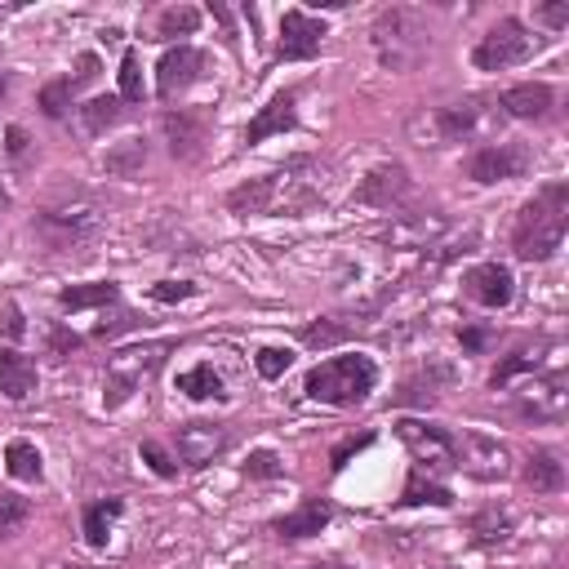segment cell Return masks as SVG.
I'll list each match as a JSON object with an SVG mask.
<instances>
[{
  "instance_id": "1",
  "label": "cell",
  "mask_w": 569,
  "mask_h": 569,
  "mask_svg": "<svg viewBox=\"0 0 569 569\" xmlns=\"http://www.w3.org/2000/svg\"><path fill=\"white\" fill-rule=\"evenodd\" d=\"M565 227H569V187L565 182H547L516 218L511 227V249L516 258L525 262H547L560 240H565Z\"/></svg>"
},
{
  "instance_id": "2",
  "label": "cell",
  "mask_w": 569,
  "mask_h": 569,
  "mask_svg": "<svg viewBox=\"0 0 569 569\" xmlns=\"http://www.w3.org/2000/svg\"><path fill=\"white\" fill-rule=\"evenodd\" d=\"M373 387H378V369H373L369 356H329V360H320V365L307 373V382H302V391H307L311 400L338 405V409L365 405Z\"/></svg>"
},
{
  "instance_id": "3",
  "label": "cell",
  "mask_w": 569,
  "mask_h": 569,
  "mask_svg": "<svg viewBox=\"0 0 569 569\" xmlns=\"http://www.w3.org/2000/svg\"><path fill=\"white\" fill-rule=\"evenodd\" d=\"M373 44H378V58H382L391 71L409 67V62L427 49L422 13H418V9H405V4L382 9V13H378V22H373Z\"/></svg>"
},
{
  "instance_id": "4",
  "label": "cell",
  "mask_w": 569,
  "mask_h": 569,
  "mask_svg": "<svg viewBox=\"0 0 569 569\" xmlns=\"http://www.w3.org/2000/svg\"><path fill=\"white\" fill-rule=\"evenodd\" d=\"M538 44H542V40L529 36V27H525L520 18H502V22H493V27L476 40L471 62H476V71H507V67H516V62H529Z\"/></svg>"
},
{
  "instance_id": "5",
  "label": "cell",
  "mask_w": 569,
  "mask_h": 569,
  "mask_svg": "<svg viewBox=\"0 0 569 569\" xmlns=\"http://www.w3.org/2000/svg\"><path fill=\"white\" fill-rule=\"evenodd\" d=\"M98 227H102V209H98L89 196H71V200L44 204V209L36 213V231H40L53 249L80 244V240H89Z\"/></svg>"
},
{
  "instance_id": "6",
  "label": "cell",
  "mask_w": 569,
  "mask_h": 569,
  "mask_svg": "<svg viewBox=\"0 0 569 569\" xmlns=\"http://www.w3.org/2000/svg\"><path fill=\"white\" fill-rule=\"evenodd\" d=\"M173 351V342L169 338H160V342H142V347H120L111 360H107V378H111V405H120V400H129V391L142 382V378H151L160 365H164V356Z\"/></svg>"
},
{
  "instance_id": "7",
  "label": "cell",
  "mask_w": 569,
  "mask_h": 569,
  "mask_svg": "<svg viewBox=\"0 0 569 569\" xmlns=\"http://www.w3.org/2000/svg\"><path fill=\"white\" fill-rule=\"evenodd\" d=\"M453 467H462L476 480H507L511 453L502 440H493L485 431H462V436H453Z\"/></svg>"
},
{
  "instance_id": "8",
  "label": "cell",
  "mask_w": 569,
  "mask_h": 569,
  "mask_svg": "<svg viewBox=\"0 0 569 569\" xmlns=\"http://www.w3.org/2000/svg\"><path fill=\"white\" fill-rule=\"evenodd\" d=\"M396 436L405 440V449L413 453V471H440L453 467V431L436 427V422H418V418H400Z\"/></svg>"
},
{
  "instance_id": "9",
  "label": "cell",
  "mask_w": 569,
  "mask_h": 569,
  "mask_svg": "<svg viewBox=\"0 0 569 569\" xmlns=\"http://www.w3.org/2000/svg\"><path fill=\"white\" fill-rule=\"evenodd\" d=\"M565 409H569V378L560 369L533 373L516 396V413L529 422H556V418H565Z\"/></svg>"
},
{
  "instance_id": "10",
  "label": "cell",
  "mask_w": 569,
  "mask_h": 569,
  "mask_svg": "<svg viewBox=\"0 0 569 569\" xmlns=\"http://www.w3.org/2000/svg\"><path fill=\"white\" fill-rule=\"evenodd\" d=\"M529 164H533V156L525 142H489L467 156V178L471 182H507V178H520Z\"/></svg>"
},
{
  "instance_id": "11",
  "label": "cell",
  "mask_w": 569,
  "mask_h": 569,
  "mask_svg": "<svg viewBox=\"0 0 569 569\" xmlns=\"http://www.w3.org/2000/svg\"><path fill=\"white\" fill-rule=\"evenodd\" d=\"M325 44V22L311 18L307 9H284L280 18V40H276V58L280 62H307L316 58Z\"/></svg>"
},
{
  "instance_id": "12",
  "label": "cell",
  "mask_w": 569,
  "mask_h": 569,
  "mask_svg": "<svg viewBox=\"0 0 569 569\" xmlns=\"http://www.w3.org/2000/svg\"><path fill=\"white\" fill-rule=\"evenodd\" d=\"M173 440H178V453H182L187 467H209V462L231 445V431H227V422L196 418V422H182V427L173 431Z\"/></svg>"
},
{
  "instance_id": "13",
  "label": "cell",
  "mask_w": 569,
  "mask_h": 569,
  "mask_svg": "<svg viewBox=\"0 0 569 569\" xmlns=\"http://www.w3.org/2000/svg\"><path fill=\"white\" fill-rule=\"evenodd\" d=\"M462 289H467V298H471V302H480V307L498 311V307H507V302H511L516 280H511V271H507L502 262H480V267H471V271L462 276Z\"/></svg>"
},
{
  "instance_id": "14",
  "label": "cell",
  "mask_w": 569,
  "mask_h": 569,
  "mask_svg": "<svg viewBox=\"0 0 569 569\" xmlns=\"http://www.w3.org/2000/svg\"><path fill=\"white\" fill-rule=\"evenodd\" d=\"M200 67H204V53H200V49H191V44L169 49V53L160 58V67H156V93H160V98H178L187 84H196Z\"/></svg>"
},
{
  "instance_id": "15",
  "label": "cell",
  "mask_w": 569,
  "mask_h": 569,
  "mask_svg": "<svg viewBox=\"0 0 569 569\" xmlns=\"http://www.w3.org/2000/svg\"><path fill=\"white\" fill-rule=\"evenodd\" d=\"M160 129H164V142H169V151H173L178 160H196V156L204 151L209 129H204L200 116H191V111H164V116H160Z\"/></svg>"
},
{
  "instance_id": "16",
  "label": "cell",
  "mask_w": 569,
  "mask_h": 569,
  "mask_svg": "<svg viewBox=\"0 0 569 569\" xmlns=\"http://www.w3.org/2000/svg\"><path fill=\"white\" fill-rule=\"evenodd\" d=\"M405 196H409V173H405V164H378V169L356 187V200L378 204V209H391V204H400Z\"/></svg>"
},
{
  "instance_id": "17",
  "label": "cell",
  "mask_w": 569,
  "mask_h": 569,
  "mask_svg": "<svg viewBox=\"0 0 569 569\" xmlns=\"http://www.w3.org/2000/svg\"><path fill=\"white\" fill-rule=\"evenodd\" d=\"M329 516H333V507H329L325 498H307L302 507H293L289 516H280L271 529H276V538H284V542H298V538H311V533H320V529L329 525Z\"/></svg>"
},
{
  "instance_id": "18",
  "label": "cell",
  "mask_w": 569,
  "mask_h": 569,
  "mask_svg": "<svg viewBox=\"0 0 569 569\" xmlns=\"http://www.w3.org/2000/svg\"><path fill=\"white\" fill-rule=\"evenodd\" d=\"M551 84H542V80H529V84H511V89H502V111L507 116H516V120H542L547 111H551Z\"/></svg>"
},
{
  "instance_id": "19",
  "label": "cell",
  "mask_w": 569,
  "mask_h": 569,
  "mask_svg": "<svg viewBox=\"0 0 569 569\" xmlns=\"http://www.w3.org/2000/svg\"><path fill=\"white\" fill-rule=\"evenodd\" d=\"M293 120H298V111H293V89H284V93H276V98L249 120L244 142L253 147V142H262V138H271V133H284V129H293Z\"/></svg>"
},
{
  "instance_id": "20",
  "label": "cell",
  "mask_w": 569,
  "mask_h": 569,
  "mask_svg": "<svg viewBox=\"0 0 569 569\" xmlns=\"http://www.w3.org/2000/svg\"><path fill=\"white\" fill-rule=\"evenodd\" d=\"M36 382H40L36 365H31L27 356H18L13 347H0V391H4L9 400H27V396L36 391Z\"/></svg>"
},
{
  "instance_id": "21",
  "label": "cell",
  "mask_w": 569,
  "mask_h": 569,
  "mask_svg": "<svg viewBox=\"0 0 569 569\" xmlns=\"http://www.w3.org/2000/svg\"><path fill=\"white\" fill-rule=\"evenodd\" d=\"M440 231H445V218H440V213H418V218H400V222H391V227L382 231V240L427 249V244H431Z\"/></svg>"
},
{
  "instance_id": "22",
  "label": "cell",
  "mask_w": 569,
  "mask_h": 569,
  "mask_svg": "<svg viewBox=\"0 0 569 569\" xmlns=\"http://www.w3.org/2000/svg\"><path fill=\"white\" fill-rule=\"evenodd\" d=\"M525 485L533 493H560L565 489V462L551 449H533L525 458Z\"/></svg>"
},
{
  "instance_id": "23",
  "label": "cell",
  "mask_w": 569,
  "mask_h": 569,
  "mask_svg": "<svg viewBox=\"0 0 569 569\" xmlns=\"http://www.w3.org/2000/svg\"><path fill=\"white\" fill-rule=\"evenodd\" d=\"M4 471H9L13 480H27V485H36V480L44 476L40 449H36L31 440H9V445H4Z\"/></svg>"
},
{
  "instance_id": "24",
  "label": "cell",
  "mask_w": 569,
  "mask_h": 569,
  "mask_svg": "<svg viewBox=\"0 0 569 569\" xmlns=\"http://www.w3.org/2000/svg\"><path fill=\"white\" fill-rule=\"evenodd\" d=\"M405 507H449L453 502V493H449V485H440L436 476H427V471H409V480H405V498H400Z\"/></svg>"
},
{
  "instance_id": "25",
  "label": "cell",
  "mask_w": 569,
  "mask_h": 569,
  "mask_svg": "<svg viewBox=\"0 0 569 569\" xmlns=\"http://www.w3.org/2000/svg\"><path fill=\"white\" fill-rule=\"evenodd\" d=\"M436 124H440V138H467V133H476V124H480V102L467 98V102L440 107V111H436Z\"/></svg>"
},
{
  "instance_id": "26",
  "label": "cell",
  "mask_w": 569,
  "mask_h": 569,
  "mask_svg": "<svg viewBox=\"0 0 569 569\" xmlns=\"http://www.w3.org/2000/svg\"><path fill=\"white\" fill-rule=\"evenodd\" d=\"M116 520H120V498L89 502V507H84V542H89V547H107Z\"/></svg>"
},
{
  "instance_id": "27",
  "label": "cell",
  "mask_w": 569,
  "mask_h": 569,
  "mask_svg": "<svg viewBox=\"0 0 569 569\" xmlns=\"http://www.w3.org/2000/svg\"><path fill=\"white\" fill-rule=\"evenodd\" d=\"M116 298H120V289H116L111 280L71 284V289H62V293H58V302H62V307H71V311H80V307H111Z\"/></svg>"
},
{
  "instance_id": "28",
  "label": "cell",
  "mask_w": 569,
  "mask_h": 569,
  "mask_svg": "<svg viewBox=\"0 0 569 569\" xmlns=\"http://www.w3.org/2000/svg\"><path fill=\"white\" fill-rule=\"evenodd\" d=\"M178 391L191 396V400H218L222 396V378L213 373V365H196L178 378Z\"/></svg>"
},
{
  "instance_id": "29",
  "label": "cell",
  "mask_w": 569,
  "mask_h": 569,
  "mask_svg": "<svg viewBox=\"0 0 569 569\" xmlns=\"http://www.w3.org/2000/svg\"><path fill=\"white\" fill-rule=\"evenodd\" d=\"M196 27H200V9H191V4H173V9L160 13L156 36H160V40H173V36H191Z\"/></svg>"
},
{
  "instance_id": "30",
  "label": "cell",
  "mask_w": 569,
  "mask_h": 569,
  "mask_svg": "<svg viewBox=\"0 0 569 569\" xmlns=\"http://www.w3.org/2000/svg\"><path fill=\"white\" fill-rule=\"evenodd\" d=\"M80 120H84V129H89V133H102L107 124H116V120H120V93L89 98V102L80 107Z\"/></svg>"
},
{
  "instance_id": "31",
  "label": "cell",
  "mask_w": 569,
  "mask_h": 569,
  "mask_svg": "<svg viewBox=\"0 0 569 569\" xmlns=\"http://www.w3.org/2000/svg\"><path fill=\"white\" fill-rule=\"evenodd\" d=\"M538 369H542V356H538V351H529V347H520V351H511V356L493 369V378H489V382H493V391H498V387H507L516 373H538Z\"/></svg>"
},
{
  "instance_id": "32",
  "label": "cell",
  "mask_w": 569,
  "mask_h": 569,
  "mask_svg": "<svg viewBox=\"0 0 569 569\" xmlns=\"http://www.w3.org/2000/svg\"><path fill=\"white\" fill-rule=\"evenodd\" d=\"M71 93H76V80L71 76H62V80H49L44 89H40V111L44 116H67V107H71Z\"/></svg>"
},
{
  "instance_id": "33",
  "label": "cell",
  "mask_w": 569,
  "mask_h": 569,
  "mask_svg": "<svg viewBox=\"0 0 569 569\" xmlns=\"http://www.w3.org/2000/svg\"><path fill=\"white\" fill-rule=\"evenodd\" d=\"M27 516H31L27 498H18V493H0V542L13 538V533H22Z\"/></svg>"
},
{
  "instance_id": "34",
  "label": "cell",
  "mask_w": 569,
  "mask_h": 569,
  "mask_svg": "<svg viewBox=\"0 0 569 569\" xmlns=\"http://www.w3.org/2000/svg\"><path fill=\"white\" fill-rule=\"evenodd\" d=\"M138 102L142 98V71H138V53L133 49H124V58H120V102Z\"/></svg>"
},
{
  "instance_id": "35",
  "label": "cell",
  "mask_w": 569,
  "mask_h": 569,
  "mask_svg": "<svg viewBox=\"0 0 569 569\" xmlns=\"http://www.w3.org/2000/svg\"><path fill=\"white\" fill-rule=\"evenodd\" d=\"M289 365H293V351H289V347H262V351L253 356V369H258L262 378H280Z\"/></svg>"
},
{
  "instance_id": "36",
  "label": "cell",
  "mask_w": 569,
  "mask_h": 569,
  "mask_svg": "<svg viewBox=\"0 0 569 569\" xmlns=\"http://www.w3.org/2000/svg\"><path fill=\"white\" fill-rule=\"evenodd\" d=\"M142 156H147V147H142L138 138H129L120 151H111V156H107V169H116V173H133V169L142 164Z\"/></svg>"
},
{
  "instance_id": "37",
  "label": "cell",
  "mask_w": 569,
  "mask_h": 569,
  "mask_svg": "<svg viewBox=\"0 0 569 569\" xmlns=\"http://www.w3.org/2000/svg\"><path fill=\"white\" fill-rule=\"evenodd\" d=\"M342 338H347V325H329V320H316V325L302 329V342L307 347H333Z\"/></svg>"
},
{
  "instance_id": "38",
  "label": "cell",
  "mask_w": 569,
  "mask_h": 569,
  "mask_svg": "<svg viewBox=\"0 0 569 569\" xmlns=\"http://www.w3.org/2000/svg\"><path fill=\"white\" fill-rule=\"evenodd\" d=\"M471 525H476V533H480V538H502V533L511 529V516H507V511H498V507H489V511H480Z\"/></svg>"
},
{
  "instance_id": "39",
  "label": "cell",
  "mask_w": 569,
  "mask_h": 569,
  "mask_svg": "<svg viewBox=\"0 0 569 569\" xmlns=\"http://www.w3.org/2000/svg\"><path fill=\"white\" fill-rule=\"evenodd\" d=\"M244 471H249V476H258V480H267V476H280V471H284V462H280L271 449H253V453H249V462H244Z\"/></svg>"
},
{
  "instance_id": "40",
  "label": "cell",
  "mask_w": 569,
  "mask_h": 569,
  "mask_svg": "<svg viewBox=\"0 0 569 569\" xmlns=\"http://www.w3.org/2000/svg\"><path fill=\"white\" fill-rule=\"evenodd\" d=\"M533 22H542V27H551V31L569 27V0H556V4H538V9H533Z\"/></svg>"
},
{
  "instance_id": "41",
  "label": "cell",
  "mask_w": 569,
  "mask_h": 569,
  "mask_svg": "<svg viewBox=\"0 0 569 569\" xmlns=\"http://www.w3.org/2000/svg\"><path fill=\"white\" fill-rule=\"evenodd\" d=\"M191 293H196V284H187V280H160V284H151V298L156 302H182Z\"/></svg>"
},
{
  "instance_id": "42",
  "label": "cell",
  "mask_w": 569,
  "mask_h": 569,
  "mask_svg": "<svg viewBox=\"0 0 569 569\" xmlns=\"http://www.w3.org/2000/svg\"><path fill=\"white\" fill-rule=\"evenodd\" d=\"M142 458L151 462V471H156V476H164V480H169V476H178V467L169 462V453H164L156 440H142Z\"/></svg>"
},
{
  "instance_id": "43",
  "label": "cell",
  "mask_w": 569,
  "mask_h": 569,
  "mask_svg": "<svg viewBox=\"0 0 569 569\" xmlns=\"http://www.w3.org/2000/svg\"><path fill=\"white\" fill-rule=\"evenodd\" d=\"M0 333H4V338H22V333H27L18 302H4V307H0Z\"/></svg>"
},
{
  "instance_id": "44",
  "label": "cell",
  "mask_w": 569,
  "mask_h": 569,
  "mask_svg": "<svg viewBox=\"0 0 569 569\" xmlns=\"http://www.w3.org/2000/svg\"><path fill=\"white\" fill-rule=\"evenodd\" d=\"M369 440H373V436H356V440H342V445L333 449V467H347V458H351L356 449H365Z\"/></svg>"
},
{
  "instance_id": "45",
  "label": "cell",
  "mask_w": 569,
  "mask_h": 569,
  "mask_svg": "<svg viewBox=\"0 0 569 569\" xmlns=\"http://www.w3.org/2000/svg\"><path fill=\"white\" fill-rule=\"evenodd\" d=\"M27 147V138H22V129H9V151H22Z\"/></svg>"
},
{
  "instance_id": "46",
  "label": "cell",
  "mask_w": 569,
  "mask_h": 569,
  "mask_svg": "<svg viewBox=\"0 0 569 569\" xmlns=\"http://www.w3.org/2000/svg\"><path fill=\"white\" fill-rule=\"evenodd\" d=\"M462 342H467V347H485V333H480V329H467Z\"/></svg>"
},
{
  "instance_id": "47",
  "label": "cell",
  "mask_w": 569,
  "mask_h": 569,
  "mask_svg": "<svg viewBox=\"0 0 569 569\" xmlns=\"http://www.w3.org/2000/svg\"><path fill=\"white\" fill-rule=\"evenodd\" d=\"M302 569H347V565H333V560H325V565H302Z\"/></svg>"
},
{
  "instance_id": "48",
  "label": "cell",
  "mask_w": 569,
  "mask_h": 569,
  "mask_svg": "<svg viewBox=\"0 0 569 569\" xmlns=\"http://www.w3.org/2000/svg\"><path fill=\"white\" fill-rule=\"evenodd\" d=\"M9 93V76H4V67H0V98Z\"/></svg>"
}]
</instances>
